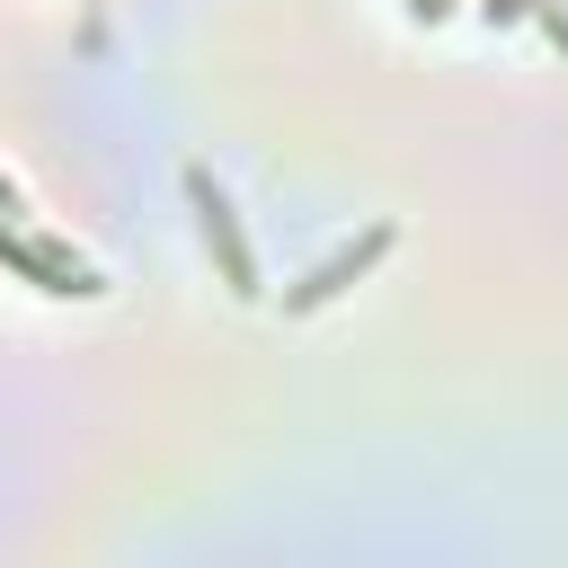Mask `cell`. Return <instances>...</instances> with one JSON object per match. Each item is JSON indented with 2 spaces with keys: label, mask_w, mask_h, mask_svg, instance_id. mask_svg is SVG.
Here are the masks:
<instances>
[{
  "label": "cell",
  "mask_w": 568,
  "mask_h": 568,
  "mask_svg": "<svg viewBox=\"0 0 568 568\" xmlns=\"http://www.w3.org/2000/svg\"><path fill=\"white\" fill-rule=\"evenodd\" d=\"M0 248H9V266H18V275H36L44 293H80V302H98V293H106V275H98L89 257H71V248H44L27 222H9V240H0Z\"/></svg>",
  "instance_id": "7a4b0ae2"
},
{
  "label": "cell",
  "mask_w": 568,
  "mask_h": 568,
  "mask_svg": "<svg viewBox=\"0 0 568 568\" xmlns=\"http://www.w3.org/2000/svg\"><path fill=\"white\" fill-rule=\"evenodd\" d=\"M186 204H195V222H204V240H213V257H222V284H231L240 302H257V257H248L240 213H231V195L213 186V169H186Z\"/></svg>",
  "instance_id": "6da1fadb"
},
{
  "label": "cell",
  "mask_w": 568,
  "mask_h": 568,
  "mask_svg": "<svg viewBox=\"0 0 568 568\" xmlns=\"http://www.w3.org/2000/svg\"><path fill=\"white\" fill-rule=\"evenodd\" d=\"M524 9H532V18H541V27H550V44H559V53H568V9H559V0H524Z\"/></svg>",
  "instance_id": "277c9868"
},
{
  "label": "cell",
  "mask_w": 568,
  "mask_h": 568,
  "mask_svg": "<svg viewBox=\"0 0 568 568\" xmlns=\"http://www.w3.org/2000/svg\"><path fill=\"white\" fill-rule=\"evenodd\" d=\"M382 248H390V222H373L364 240H346L337 257H320V266H311V275H302V284L284 293V311H320V302H337V293H346V284H355V275H364V266H373Z\"/></svg>",
  "instance_id": "3957f363"
}]
</instances>
